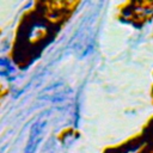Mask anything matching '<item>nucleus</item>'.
<instances>
[{
  "mask_svg": "<svg viewBox=\"0 0 153 153\" xmlns=\"http://www.w3.org/2000/svg\"><path fill=\"white\" fill-rule=\"evenodd\" d=\"M45 128V121H37L33 123V126L30 129V135L24 149V153H36L42 139H43V133Z\"/></svg>",
  "mask_w": 153,
  "mask_h": 153,
  "instance_id": "obj_1",
  "label": "nucleus"
},
{
  "mask_svg": "<svg viewBox=\"0 0 153 153\" xmlns=\"http://www.w3.org/2000/svg\"><path fill=\"white\" fill-rule=\"evenodd\" d=\"M14 72V67L7 59H0V75L7 76Z\"/></svg>",
  "mask_w": 153,
  "mask_h": 153,
  "instance_id": "obj_2",
  "label": "nucleus"
}]
</instances>
